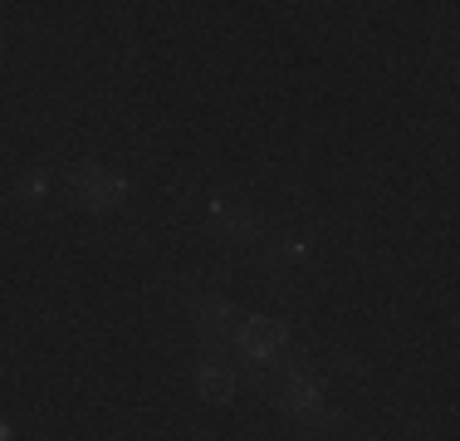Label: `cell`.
Segmentation results:
<instances>
[{
	"instance_id": "obj_1",
	"label": "cell",
	"mask_w": 460,
	"mask_h": 441,
	"mask_svg": "<svg viewBox=\"0 0 460 441\" xmlns=\"http://www.w3.org/2000/svg\"><path fill=\"white\" fill-rule=\"evenodd\" d=\"M74 192L83 196V206H93V212H108V206H118L123 196H128V186H123L118 177H108L103 167L83 162V167H74Z\"/></svg>"
},
{
	"instance_id": "obj_6",
	"label": "cell",
	"mask_w": 460,
	"mask_h": 441,
	"mask_svg": "<svg viewBox=\"0 0 460 441\" xmlns=\"http://www.w3.org/2000/svg\"><path fill=\"white\" fill-rule=\"evenodd\" d=\"M0 441H10V427L5 422H0Z\"/></svg>"
},
{
	"instance_id": "obj_3",
	"label": "cell",
	"mask_w": 460,
	"mask_h": 441,
	"mask_svg": "<svg viewBox=\"0 0 460 441\" xmlns=\"http://www.w3.org/2000/svg\"><path fill=\"white\" fill-rule=\"evenodd\" d=\"M211 216L221 220L230 236H240V240H255V236H260V220L250 216L245 206H230V202H221V196H216V202H211Z\"/></svg>"
},
{
	"instance_id": "obj_5",
	"label": "cell",
	"mask_w": 460,
	"mask_h": 441,
	"mask_svg": "<svg viewBox=\"0 0 460 441\" xmlns=\"http://www.w3.org/2000/svg\"><path fill=\"white\" fill-rule=\"evenodd\" d=\"M279 255H285V260H304L309 246H304V240H285V246H279Z\"/></svg>"
},
{
	"instance_id": "obj_2",
	"label": "cell",
	"mask_w": 460,
	"mask_h": 441,
	"mask_svg": "<svg viewBox=\"0 0 460 441\" xmlns=\"http://www.w3.org/2000/svg\"><path fill=\"white\" fill-rule=\"evenodd\" d=\"M196 387H201L211 402H226V397L235 393V377H230L216 359H201V363H196Z\"/></svg>"
},
{
	"instance_id": "obj_4",
	"label": "cell",
	"mask_w": 460,
	"mask_h": 441,
	"mask_svg": "<svg viewBox=\"0 0 460 441\" xmlns=\"http://www.w3.org/2000/svg\"><path fill=\"white\" fill-rule=\"evenodd\" d=\"M49 196V177L45 172H30L25 182H20V202H45Z\"/></svg>"
}]
</instances>
